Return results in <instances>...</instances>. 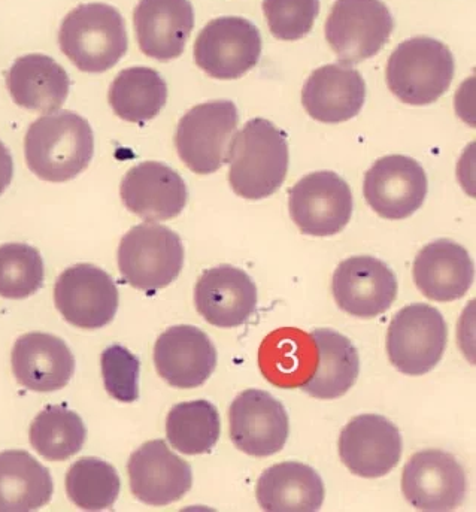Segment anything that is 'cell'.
<instances>
[{
    "label": "cell",
    "instance_id": "32",
    "mask_svg": "<svg viewBox=\"0 0 476 512\" xmlns=\"http://www.w3.org/2000/svg\"><path fill=\"white\" fill-rule=\"evenodd\" d=\"M220 433V414L211 402L203 399L175 405L166 418L169 444L187 456L209 453Z\"/></svg>",
    "mask_w": 476,
    "mask_h": 512
},
{
    "label": "cell",
    "instance_id": "4",
    "mask_svg": "<svg viewBox=\"0 0 476 512\" xmlns=\"http://www.w3.org/2000/svg\"><path fill=\"white\" fill-rule=\"evenodd\" d=\"M456 72L447 45L429 36L402 42L387 63V86L397 99L423 106L438 101L450 89Z\"/></svg>",
    "mask_w": 476,
    "mask_h": 512
},
{
    "label": "cell",
    "instance_id": "29",
    "mask_svg": "<svg viewBox=\"0 0 476 512\" xmlns=\"http://www.w3.org/2000/svg\"><path fill=\"white\" fill-rule=\"evenodd\" d=\"M53 478L24 450L0 453V512H29L45 507L53 496Z\"/></svg>",
    "mask_w": 476,
    "mask_h": 512
},
{
    "label": "cell",
    "instance_id": "17",
    "mask_svg": "<svg viewBox=\"0 0 476 512\" xmlns=\"http://www.w3.org/2000/svg\"><path fill=\"white\" fill-rule=\"evenodd\" d=\"M332 293L338 307L347 314L378 317L396 301V275L377 257H350L336 268Z\"/></svg>",
    "mask_w": 476,
    "mask_h": 512
},
{
    "label": "cell",
    "instance_id": "24",
    "mask_svg": "<svg viewBox=\"0 0 476 512\" xmlns=\"http://www.w3.org/2000/svg\"><path fill=\"white\" fill-rule=\"evenodd\" d=\"M415 286L430 301L462 299L474 284L475 268L468 250L450 239L421 248L414 260Z\"/></svg>",
    "mask_w": 476,
    "mask_h": 512
},
{
    "label": "cell",
    "instance_id": "9",
    "mask_svg": "<svg viewBox=\"0 0 476 512\" xmlns=\"http://www.w3.org/2000/svg\"><path fill=\"white\" fill-rule=\"evenodd\" d=\"M262 56V35L247 18L209 21L194 42V60L209 77L236 80L250 72Z\"/></svg>",
    "mask_w": 476,
    "mask_h": 512
},
{
    "label": "cell",
    "instance_id": "16",
    "mask_svg": "<svg viewBox=\"0 0 476 512\" xmlns=\"http://www.w3.org/2000/svg\"><path fill=\"white\" fill-rule=\"evenodd\" d=\"M127 472L133 496L153 507L180 501L193 486L191 466L172 453L163 439L141 445L130 456Z\"/></svg>",
    "mask_w": 476,
    "mask_h": 512
},
{
    "label": "cell",
    "instance_id": "25",
    "mask_svg": "<svg viewBox=\"0 0 476 512\" xmlns=\"http://www.w3.org/2000/svg\"><path fill=\"white\" fill-rule=\"evenodd\" d=\"M9 95L21 108L39 114L59 111L69 95L68 72L51 57L27 54L15 60L9 69Z\"/></svg>",
    "mask_w": 476,
    "mask_h": 512
},
{
    "label": "cell",
    "instance_id": "6",
    "mask_svg": "<svg viewBox=\"0 0 476 512\" xmlns=\"http://www.w3.org/2000/svg\"><path fill=\"white\" fill-rule=\"evenodd\" d=\"M238 121V108L232 101L205 102L191 108L175 133V147L184 165L199 175L214 174L226 165Z\"/></svg>",
    "mask_w": 476,
    "mask_h": 512
},
{
    "label": "cell",
    "instance_id": "26",
    "mask_svg": "<svg viewBox=\"0 0 476 512\" xmlns=\"http://www.w3.org/2000/svg\"><path fill=\"white\" fill-rule=\"evenodd\" d=\"M326 490L320 475L311 466L283 462L260 475L256 498L269 512H315L324 502Z\"/></svg>",
    "mask_w": 476,
    "mask_h": 512
},
{
    "label": "cell",
    "instance_id": "27",
    "mask_svg": "<svg viewBox=\"0 0 476 512\" xmlns=\"http://www.w3.org/2000/svg\"><path fill=\"white\" fill-rule=\"evenodd\" d=\"M309 335L317 348V365L300 390L323 401L347 395L360 374L357 348L336 330L317 329Z\"/></svg>",
    "mask_w": 476,
    "mask_h": 512
},
{
    "label": "cell",
    "instance_id": "19",
    "mask_svg": "<svg viewBox=\"0 0 476 512\" xmlns=\"http://www.w3.org/2000/svg\"><path fill=\"white\" fill-rule=\"evenodd\" d=\"M120 195L130 212L150 223L178 217L189 201L181 175L160 162L133 166L121 181Z\"/></svg>",
    "mask_w": 476,
    "mask_h": 512
},
{
    "label": "cell",
    "instance_id": "2",
    "mask_svg": "<svg viewBox=\"0 0 476 512\" xmlns=\"http://www.w3.org/2000/svg\"><path fill=\"white\" fill-rule=\"evenodd\" d=\"M227 163L236 195L250 201L269 198L286 181V133L265 118H253L233 136Z\"/></svg>",
    "mask_w": 476,
    "mask_h": 512
},
{
    "label": "cell",
    "instance_id": "8",
    "mask_svg": "<svg viewBox=\"0 0 476 512\" xmlns=\"http://www.w3.org/2000/svg\"><path fill=\"white\" fill-rule=\"evenodd\" d=\"M393 29V15L381 0H336L326 39L342 63L356 65L377 56Z\"/></svg>",
    "mask_w": 476,
    "mask_h": 512
},
{
    "label": "cell",
    "instance_id": "20",
    "mask_svg": "<svg viewBox=\"0 0 476 512\" xmlns=\"http://www.w3.org/2000/svg\"><path fill=\"white\" fill-rule=\"evenodd\" d=\"M257 287L250 275L235 266L221 265L200 275L194 287L197 312L212 326H242L256 311Z\"/></svg>",
    "mask_w": 476,
    "mask_h": 512
},
{
    "label": "cell",
    "instance_id": "23",
    "mask_svg": "<svg viewBox=\"0 0 476 512\" xmlns=\"http://www.w3.org/2000/svg\"><path fill=\"white\" fill-rule=\"evenodd\" d=\"M365 99V80L348 63L315 69L302 90L303 108L321 123H344L357 117Z\"/></svg>",
    "mask_w": 476,
    "mask_h": 512
},
{
    "label": "cell",
    "instance_id": "13",
    "mask_svg": "<svg viewBox=\"0 0 476 512\" xmlns=\"http://www.w3.org/2000/svg\"><path fill=\"white\" fill-rule=\"evenodd\" d=\"M229 426L235 447L254 457L280 453L290 432L284 405L271 393L257 389L236 396L229 408Z\"/></svg>",
    "mask_w": 476,
    "mask_h": 512
},
{
    "label": "cell",
    "instance_id": "10",
    "mask_svg": "<svg viewBox=\"0 0 476 512\" xmlns=\"http://www.w3.org/2000/svg\"><path fill=\"white\" fill-rule=\"evenodd\" d=\"M288 209L303 235L333 236L350 223L353 193L335 172H312L291 187Z\"/></svg>",
    "mask_w": 476,
    "mask_h": 512
},
{
    "label": "cell",
    "instance_id": "1",
    "mask_svg": "<svg viewBox=\"0 0 476 512\" xmlns=\"http://www.w3.org/2000/svg\"><path fill=\"white\" fill-rule=\"evenodd\" d=\"M95 136L86 118L71 111L44 115L30 124L24 156L30 171L48 183L74 180L92 162Z\"/></svg>",
    "mask_w": 476,
    "mask_h": 512
},
{
    "label": "cell",
    "instance_id": "22",
    "mask_svg": "<svg viewBox=\"0 0 476 512\" xmlns=\"http://www.w3.org/2000/svg\"><path fill=\"white\" fill-rule=\"evenodd\" d=\"M133 24L142 53L169 62L184 53L193 32V5L190 0H139Z\"/></svg>",
    "mask_w": 476,
    "mask_h": 512
},
{
    "label": "cell",
    "instance_id": "34",
    "mask_svg": "<svg viewBox=\"0 0 476 512\" xmlns=\"http://www.w3.org/2000/svg\"><path fill=\"white\" fill-rule=\"evenodd\" d=\"M44 260L36 248L20 242L0 245V296L26 299L44 284Z\"/></svg>",
    "mask_w": 476,
    "mask_h": 512
},
{
    "label": "cell",
    "instance_id": "35",
    "mask_svg": "<svg viewBox=\"0 0 476 512\" xmlns=\"http://www.w3.org/2000/svg\"><path fill=\"white\" fill-rule=\"evenodd\" d=\"M263 12L275 38L299 41L314 27L320 14V0H265Z\"/></svg>",
    "mask_w": 476,
    "mask_h": 512
},
{
    "label": "cell",
    "instance_id": "37",
    "mask_svg": "<svg viewBox=\"0 0 476 512\" xmlns=\"http://www.w3.org/2000/svg\"><path fill=\"white\" fill-rule=\"evenodd\" d=\"M14 177V162L8 147L0 141V195H3Z\"/></svg>",
    "mask_w": 476,
    "mask_h": 512
},
{
    "label": "cell",
    "instance_id": "18",
    "mask_svg": "<svg viewBox=\"0 0 476 512\" xmlns=\"http://www.w3.org/2000/svg\"><path fill=\"white\" fill-rule=\"evenodd\" d=\"M157 374L177 389L203 386L217 368V348L199 327H169L154 345Z\"/></svg>",
    "mask_w": 476,
    "mask_h": 512
},
{
    "label": "cell",
    "instance_id": "3",
    "mask_svg": "<svg viewBox=\"0 0 476 512\" xmlns=\"http://www.w3.org/2000/svg\"><path fill=\"white\" fill-rule=\"evenodd\" d=\"M59 45L80 71H109L123 59L129 45L123 15L106 3L80 5L62 21Z\"/></svg>",
    "mask_w": 476,
    "mask_h": 512
},
{
    "label": "cell",
    "instance_id": "31",
    "mask_svg": "<svg viewBox=\"0 0 476 512\" xmlns=\"http://www.w3.org/2000/svg\"><path fill=\"white\" fill-rule=\"evenodd\" d=\"M30 444L50 462H65L83 450L86 424L77 412L50 405L39 412L29 430Z\"/></svg>",
    "mask_w": 476,
    "mask_h": 512
},
{
    "label": "cell",
    "instance_id": "5",
    "mask_svg": "<svg viewBox=\"0 0 476 512\" xmlns=\"http://www.w3.org/2000/svg\"><path fill=\"white\" fill-rule=\"evenodd\" d=\"M117 260L126 283L142 292H157L180 277L184 266L183 241L169 227L139 224L121 239Z\"/></svg>",
    "mask_w": 476,
    "mask_h": 512
},
{
    "label": "cell",
    "instance_id": "21",
    "mask_svg": "<svg viewBox=\"0 0 476 512\" xmlns=\"http://www.w3.org/2000/svg\"><path fill=\"white\" fill-rule=\"evenodd\" d=\"M12 372L18 384L38 393L68 386L75 372V357L63 339L50 333H26L11 353Z\"/></svg>",
    "mask_w": 476,
    "mask_h": 512
},
{
    "label": "cell",
    "instance_id": "36",
    "mask_svg": "<svg viewBox=\"0 0 476 512\" xmlns=\"http://www.w3.org/2000/svg\"><path fill=\"white\" fill-rule=\"evenodd\" d=\"M100 365L108 395L124 404L138 401L141 363L135 354L121 345H111L103 351Z\"/></svg>",
    "mask_w": 476,
    "mask_h": 512
},
{
    "label": "cell",
    "instance_id": "28",
    "mask_svg": "<svg viewBox=\"0 0 476 512\" xmlns=\"http://www.w3.org/2000/svg\"><path fill=\"white\" fill-rule=\"evenodd\" d=\"M317 365V348L309 333L283 327L269 333L259 351V366L269 383L296 389L309 380Z\"/></svg>",
    "mask_w": 476,
    "mask_h": 512
},
{
    "label": "cell",
    "instance_id": "15",
    "mask_svg": "<svg viewBox=\"0 0 476 512\" xmlns=\"http://www.w3.org/2000/svg\"><path fill=\"white\" fill-rule=\"evenodd\" d=\"M402 450L399 429L382 415H357L339 435V457L357 477L390 474L400 462Z\"/></svg>",
    "mask_w": 476,
    "mask_h": 512
},
{
    "label": "cell",
    "instance_id": "12",
    "mask_svg": "<svg viewBox=\"0 0 476 512\" xmlns=\"http://www.w3.org/2000/svg\"><path fill=\"white\" fill-rule=\"evenodd\" d=\"M54 302L72 326L100 329L117 314L118 289L103 269L80 263L60 275L54 287Z\"/></svg>",
    "mask_w": 476,
    "mask_h": 512
},
{
    "label": "cell",
    "instance_id": "14",
    "mask_svg": "<svg viewBox=\"0 0 476 512\" xmlns=\"http://www.w3.org/2000/svg\"><path fill=\"white\" fill-rule=\"evenodd\" d=\"M429 181L423 166L406 156H385L366 172L363 195L382 218L411 217L426 201Z\"/></svg>",
    "mask_w": 476,
    "mask_h": 512
},
{
    "label": "cell",
    "instance_id": "30",
    "mask_svg": "<svg viewBox=\"0 0 476 512\" xmlns=\"http://www.w3.org/2000/svg\"><path fill=\"white\" fill-rule=\"evenodd\" d=\"M108 101L121 120L145 123L165 108L168 86L159 72L136 66L124 69L115 77L109 87Z\"/></svg>",
    "mask_w": 476,
    "mask_h": 512
},
{
    "label": "cell",
    "instance_id": "7",
    "mask_svg": "<svg viewBox=\"0 0 476 512\" xmlns=\"http://www.w3.org/2000/svg\"><path fill=\"white\" fill-rule=\"evenodd\" d=\"M447 341L448 327L439 309L412 304L394 315L388 326L385 347L397 371L420 377L441 362Z\"/></svg>",
    "mask_w": 476,
    "mask_h": 512
},
{
    "label": "cell",
    "instance_id": "11",
    "mask_svg": "<svg viewBox=\"0 0 476 512\" xmlns=\"http://www.w3.org/2000/svg\"><path fill=\"white\" fill-rule=\"evenodd\" d=\"M406 501L421 511H453L465 502L468 478L459 460L447 451H418L402 472Z\"/></svg>",
    "mask_w": 476,
    "mask_h": 512
},
{
    "label": "cell",
    "instance_id": "33",
    "mask_svg": "<svg viewBox=\"0 0 476 512\" xmlns=\"http://www.w3.org/2000/svg\"><path fill=\"white\" fill-rule=\"evenodd\" d=\"M118 472L97 457L77 460L66 475V493L81 510H109L120 495Z\"/></svg>",
    "mask_w": 476,
    "mask_h": 512
}]
</instances>
